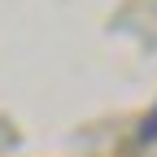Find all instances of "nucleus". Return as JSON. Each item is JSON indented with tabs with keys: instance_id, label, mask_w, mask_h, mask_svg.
<instances>
[{
	"instance_id": "obj_1",
	"label": "nucleus",
	"mask_w": 157,
	"mask_h": 157,
	"mask_svg": "<svg viewBox=\"0 0 157 157\" xmlns=\"http://www.w3.org/2000/svg\"><path fill=\"white\" fill-rule=\"evenodd\" d=\"M140 140L148 144V140H157V105H153V113L144 118V127H140Z\"/></svg>"
}]
</instances>
